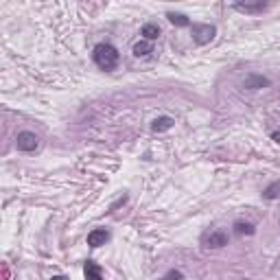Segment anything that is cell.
I'll list each match as a JSON object with an SVG mask.
<instances>
[{"mask_svg":"<svg viewBox=\"0 0 280 280\" xmlns=\"http://www.w3.org/2000/svg\"><path fill=\"white\" fill-rule=\"evenodd\" d=\"M94 64L101 70H114L118 66V50L112 44H107V42L96 44L94 46Z\"/></svg>","mask_w":280,"mask_h":280,"instance_id":"6da1fadb","label":"cell"},{"mask_svg":"<svg viewBox=\"0 0 280 280\" xmlns=\"http://www.w3.org/2000/svg\"><path fill=\"white\" fill-rule=\"evenodd\" d=\"M217 35V29L212 24H193V40L195 44L204 46L208 42H212V37Z\"/></svg>","mask_w":280,"mask_h":280,"instance_id":"7a4b0ae2","label":"cell"},{"mask_svg":"<svg viewBox=\"0 0 280 280\" xmlns=\"http://www.w3.org/2000/svg\"><path fill=\"white\" fill-rule=\"evenodd\" d=\"M37 144H40V138H37L33 132H20V134H18V138H16L18 151L31 153V151H35V149H37Z\"/></svg>","mask_w":280,"mask_h":280,"instance_id":"3957f363","label":"cell"},{"mask_svg":"<svg viewBox=\"0 0 280 280\" xmlns=\"http://www.w3.org/2000/svg\"><path fill=\"white\" fill-rule=\"evenodd\" d=\"M204 243L206 247H212V250H219V247H226L228 245V234L221 230H214L210 232V234L204 236Z\"/></svg>","mask_w":280,"mask_h":280,"instance_id":"277c9868","label":"cell"},{"mask_svg":"<svg viewBox=\"0 0 280 280\" xmlns=\"http://www.w3.org/2000/svg\"><path fill=\"white\" fill-rule=\"evenodd\" d=\"M107 239H110V232L103 230V228H96V230H92L90 234H88V245L90 247H101L107 243Z\"/></svg>","mask_w":280,"mask_h":280,"instance_id":"5b68a950","label":"cell"},{"mask_svg":"<svg viewBox=\"0 0 280 280\" xmlns=\"http://www.w3.org/2000/svg\"><path fill=\"white\" fill-rule=\"evenodd\" d=\"M243 86L247 88V90H258V88H263V86H269V79L260 77V74H247Z\"/></svg>","mask_w":280,"mask_h":280,"instance_id":"8992f818","label":"cell"},{"mask_svg":"<svg viewBox=\"0 0 280 280\" xmlns=\"http://www.w3.org/2000/svg\"><path fill=\"white\" fill-rule=\"evenodd\" d=\"M234 9L241 13H260L267 9V4L265 2H236Z\"/></svg>","mask_w":280,"mask_h":280,"instance_id":"52a82bcc","label":"cell"},{"mask_svg":"<svg viewBox=\"0 0 280 280\" xmlns=\"http://www.w3.org/2000/svg\"><path fill=\"white\" fill-rule=\"evenodd\" d=\"M140 35H142L147 42H153V40H158V37H160V26L153 24V22H147V24L140 29Z\"/></svg>","mask_w":280,"mask_h":280,"instance_id":"ba28073f","label":"cell"},{"mask_svg":"<svg viewBox=\"0 0 280 280\" xmlns=\"http://www.w3.org/2000/svg\"><path fill=\"white\" fill-rule=\"evenodd\" d=\"M83 272H86L88 280H105L103 274H101V267L96 263H92V260H88L86 263V269H83Z\"/></svg>","mask_w":280,"mask_h":280,"instance_id":"9c48e42d","label":"cell"},{"mask_svg":"<svg viewBox=\"0 0 280 280\" xmlns=\"http://www.w3.org/2000/svg\"><path fill=\"white\" fill-rule=\"evenodd\" d=\"M173 127V118L171 116H160V118H156L151 123V129L153 132H166V129Z\"/></svg>","mask_w":280,"mask_h":280,"instance_id":"30bf717a","label":"cell"},{"mask_svg":"<svg viewBox=\"0 0 280 280\" xmlns=\"http://www.w3.org/2000/svg\"><path fill=\"white\" fill-rule=\"evenodd\" d=\"M149 53H153V46H151V42L142 40V42H138V44L134 46V55H136V57H147Z\"/></svg>","mask_w":280,"mask_h":280,"instance_id":"8fae6325","label":"cell"},{"mask_svg":"<svg viewBox=\"0 0 280 280\" xmlns=\"http://www.w3.org/2000/svg\"><path fill=\"white\" fill-rule=\"evenodd\" d=\"M263 197H265V199H276V197H280V180H278V182H272V184L265 188Z\"/></svg>","mask_w":280,"mask_h":280,"instance_id":"7c38bea8","label":"cell"},{"mask_svg":"<svg viewBox=\"0 0 280 280\" xmlns=\"http://www.w3.org/2000/svg\"><path fill=\"white\" fill-rule=\"evenodd\" d=\"M169 22L171 24H177V26H188L190 20L184 16V13H169Z\"/></svg>","mask_w":280,"mask_h":280,"instance_id":"4fadbf2b","label":"cell"},{"mask_svg":"<svg viewBox=\"0 0 280 280\" xmlns=\"http://www.w3.org/2000/svg\"><path fill=\"white\" fill-rule=\"evenodd\" d=\"M234 232L236 234H254V226L252 223H243V221H239V223H234Z\"/></svg>","mask_w":280,"mask_h":280,"instance_id":"5bb4252c","label":"cell"},{"mask_svg":"<svg viewBox=\"0 0 280 280\" xmlns=\"http://www.w3.org/2000/svg\"><path fill=\"white\" fill-rule=\"evenodd\" d=\"M164 280H184V276H182V272H177V269H173V272L166 274Z\"/></svg>","mask_w":280,"mask_h":280,"instance_id":"9a60e30c","label":"cell"},{"mask_svg":"<svg viewBox=\"0 0 280 280\" xmlns=\"http://www.w3.org/2000/svg\"><path fill=\"white\" fill-rule=\"evenodd\" d=\"M272 138L276 140V142H280V132H274V134H272Z\"/></svg>","mask_w":280,"mask_h":280,"instance_id":"2e32d148","label":"cell"},{"mask_svg":"<svg viewBox=\"0 0 280 280\" xmlns=\"http://www.w3.org/2000/svg\"><path fill=\"white\" fill-rule=\"evenodd\" d=\"M53 280H68V278H64V276H55Z\"/></svg>","mask_w":280,"mask_h":280,"instance_id":"e0dca14e","label":"cell"}]
</instances>
